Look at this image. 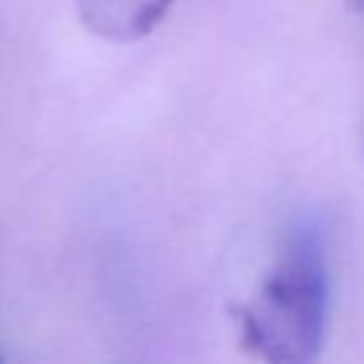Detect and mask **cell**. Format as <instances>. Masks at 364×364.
I'll return each mask as SVG.
<instances>
[{
  "label": "cell",
  "instance_id": "1",
  "mask_svg": "<svg viewBox=\"0 0 364 364\" xmlns=\"http://www.w3.org/2000/svg\"><path fill=\"white\" fill-rule=\"evenodd\" d=\"M239 344L262 364H316L327 324V270L313 236H293L259 304H233Z\"/></svg>",
  "mask_w": 364,
  "mask_h": 364
},
{
  "label": "cell",
  "instance_id": "2",
  "mask_svg": "<svg viewBox=\"0 0 364 364\" xmlns=\"http://www.w3.org/2000/svg\"><path fill=\"white\" fill-rule=\"evenodd\" d=\"M77 17L105 43H136L148 37L171 11L173 0H74Z\"/></svg>",
  "mask_w": 364,
  "mask_h": 364
},
{
  "label": "cell",
  "instance_id": "3",
  "mask_svg": "<svg viewBox=\"0 0 364 364\" xmlns=\"http://www.w3.org/2000/svg\"><path fill=\"white\" fill-rule=\"evenodd\" d=\"M355 14H364V0H344Z\"/></svg>",
  "mask_w": 364,
  "mask_h": 364
}]
</instances>
